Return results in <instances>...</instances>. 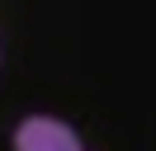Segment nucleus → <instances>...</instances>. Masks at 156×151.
Segmentation results:
<instances>
[{"label":"nucleus","instance_id":"f257e3e1","mask_svg":"<svg viewBox=\"0 0 156 151\" xmlns=\"http://www.w3.org/2000/svg\"><path fill=\"white\" fill-rule=\"evenodd\" d=\"M14 146L19 151H80V137L57 118H24L14 128Z\"/></svg>","mask_w":156,"mask_h":151}]
</instances>
